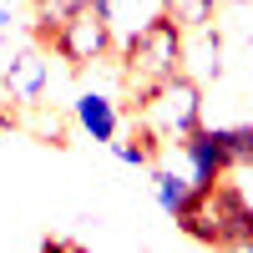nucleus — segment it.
<instances>
[{
  "label": "nucleus",
  "mask_w": 253,
  "mask_h": 253,
  "mask_svg": "<svg viewBox=\"0 0 253 253\" xmlns=\"http://www.w3.org/2000/svg\"><path fill=\"white\" fill-rule=\"evenodd\" d=\"M10 20H15V15H10V5H5V0H0V36L10 31Z\"/></svg>",
  "instance_id": "dca6fc26"
},
{
  "label": "nucleus",
  "mask_w": 253,
  "mask_h": 253,
  "mask_svg": "<svg viewBox=\"0 0 253 253\" xmlns=\"http://www.w3.org/2000/svg\"><path fill=\"white\" fill-rule=\"evenodd\" d=\"M177 152L187 162V177H193V187H208V182H223L228 172H233V157H228V147L218 142V126H193L187 137H177Z\"/></svg>",
  "instance_id": "39448f33"
},
{
  "label": "nucleus",
  "mask_w": 253,
  "mask_h": 253,
  "mask_svg": "<svg viewBox=\"0 0 253 253\" xmlns=\"http://www.w3.org/2000/svg\"><path fill=\"white\" fill-rule=\"evenodd\" d=\"M46 86H51V61H46V51H20L10 66H5V96L10 101H20V107H31V101H41L46 96Z\"/></svg>",
  "instance_id": "423d86ee"
},
{
  "label": "nucleus",
  "mask_w": 253,
  "mask_h": 253,
  "mask_svg": "<svg viewBox=\"0 0 253 253\" xmlns=\"http://www.w3.org/2000/svg\"><path fill=\"white\" fill-rule=\"evenodd\" d=\"M71 117L91 142H117V132H122V112H117V101L107 91H81L71 101Z\"/></svg>",
  "instance_id": "0eeeda50"
},
{
  "label": "nucleus",
  "mask_w": 253,
  "mask_h": 253,
  "mask_svg": "<svg viewBox=\"0 0 253 253\" xmlns=\"http://www.w3.org/2000/svg\"><path fill=\"white\" fill-rule=\"evenodd\" d=\"M20 132H31L36 142L46 147H71V132H66V117L46 101H31V107H20Z\"/></svg>",
  "instance_id": "6e6552de"
},
{
  "label": "nucleus",
  "mask_w": 253,
  "mask_h": 253,
  "mask_svg": "<svg viewBox=\"0 0 253 253\" xmlns=\"http://www.w3.org/2000/svg\"><path fill=\"white\" fill-rule=\"evenodd\" d=\"M162 15H172L187 36H198L218 20V0H162Z\"/></svg>",
  "instance_id": "f8f14e48"
},
{
  "label": "nucleus",
  "mask_w": 253,
  "mask_h": 253,
  "mask_svg": "<svg viewBox=\"0 0 253 253\" xmlns=\"http://www.w3.org/2000/svg\"><path fill=\"white\" fill-rule=\"evenodd\" d=\"M41 248H46V253H86V243H76V238H46V243H41Z\"/></svg>",
  "instance_id": "2eb2a0df"
},
{
  "label": "nucleus",
  "mask_w": 253,
  "mask_h": 253,
  "mask_svg": "<svg viewBox=\"0 0 253 253\" xmlns=\"http://www.w3.org/2000/svg\"><path fill=\"white\" fill-rule=\"evenodd\" d=\"M61 61H66L71 71H86V66H96V61H107L112 51H117V31H112V15L96 5H81L76 15H66L61 20V31H56V46H51Z\"/></svg>",
  "instance_id": "20e7f679"
},
{
  "label": "nucleus",
  "mask_w": 253,
  "mask_h": 253,
  "mask_svg": "<svg viewBox=\"0 0 253 253\" xmlns=\"http://www.w3.org/2000/svg\"><path fill=\"white\" fill-rule=\"evenodd\" d=\"M172 223L193 243H208V248H253V203L228 177L208 182V187H193L187 208Z\"/></svg>",
  "instance_id": "f03ea898"
},
{
  "label": "nucleus",
  "mask_w": 253,
  "mask_h": 253,
  "mask_svg": "<svg viewBox=\"0 0 253 253\" xmlns=\"http://www.w3.org/2000/svg\"><path fill=\"white\" fill-rule=\"evenodd\" d=\"M218 142L228 147L233 167H253V126L238 122V126H218Z\"/></svg>",
  "instance_id": "ddd939ff"
},
{
  "label": "nucleus",
  "mask_w": 253,
  "mask_h": 253,
  "mask_svg": "<svg viewBox=\"0 0 253 253\" xmlns=\"http://www.w3.org/2000/svg\"><path fill=\"white\" fill-rule=\"evenodd\" d=\"M15 126H20V101H5V96H0V137L15 132Z\"/></svg>",
  "instance_id": "4468645a"
},
{
  "label": "nucleus",
  "mask_w": 253,
  "mask_h": 253,
  "mask_svg": "<svg viewBox=\"0 0 253 253\" xmlns=\"http://www.w3.org/2000/svg\"><path fill=\"white\" fill-rule=\"evenodd\" d=\"M157 147H162V137H157L152 126L142 122L132 137H122V132H117L112 157H117V162H126V167H157Z\"/></svg>",
  "instance_id": "1a4fd4ad"
},
{
  "label": "nucleus",
  "mask_w": 253,
  "mask_h": 253,
  "mask_svg": "<svg viewBox=\"0 0 253 253\" xmlns=\"http://www.w3.org/2000/svg\"><path fill=\"white\" fill-rule=\"evenodd\" d=\"M137 112H142V122L152 126L162 142H177V137L193 132V126H203V81L177 71V76L157 81L152 96H147Z\"/></svg>",
  "instance_id": "7ed1b4c3"
},
{
  "label": "nucleus",
  "mask_w": 253,
  "mask_h": 253,
  "mask_svg": "<svg viewBox=\"0 0 253 253\" xmlns=\"http://www.w3.org/2000/svg\"><path fill=\"white\" fill-rule=\"evenodd\" d=\"M152 193H157V208L162 213H182L187 198H193V177L187 172H167V167H152Z\"/></svg>",
  "instance_id": "9d476101"
},
{
  "label": "nucleus",
  "mask_w": 253,
  "mask_h": 253,
  "mask_svg": "<svg viewBox=\"0 0 253 253\" xmlns=\"http://www.w3.org/2000/svg\"><path fill=\"white\" fill-rule=\"evenodd\" d=\"M31 5H36V41H41V46H56L61 20L76 15L81 5H91V0H31Z\"/></svg>",
  "instance_id": "9b49d317"
},
{
  "label": "nucleus",
  "mask_w": 253,
  "mask_h": 253,
  "mask_svg": "<svg viewBox=\"0 0 253 253\" xmlns=\"http://www.w3.org/2000/svg\"><path fill=\"white\" fill-rule=\"evenodd\" d=\"M182 66H187V31L172 15H162V10L152 20H142V26L122 41V86H126V101H132V107H142L157 81L177 76Z\"/></svg>",
  "instance_id": "f257e3e1"
}]
</instances>
